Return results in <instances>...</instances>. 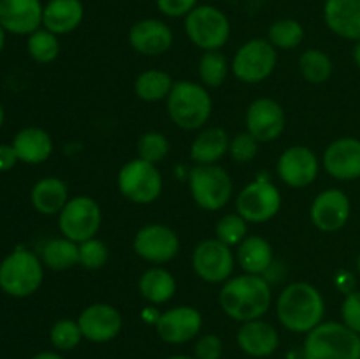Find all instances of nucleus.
Segmentation results:
<instances>
[{"mask_svg": "<svg viewBox=\"0 0 360 359\" xmlns=\"http://www.w3.org/2000/svg\"><path fill=\"white\" fill-rule=\"evenodd\" d=\"M41 260L44 266L55 271H65L79 264V243L69 238L49 239L41 250Z\"/></svg>", "mask_w": 360, "mask_h": 359, "instance_id": "c756f323", "label": "nucleus"}, {"mask_svg": "<svg viewBox=\"0 0 360 359\" xmlns=\"http://www.w3.org/2000/svg\"><path fill=\"white\" fill-rule=\"evenodd\" d=\"M155 326L158 336L167 344H186L199 334L202 327V315L193 306H174L160 313Z\"/></svg>", "mask_w": 360, "mask_h": 359, "instance_id": "a211bd4d", "label": "nucleus"}, {"mask_svg": "<svg viewBox=\"0 0 360 359\" xmlns=\"http://www.w3.org/2000/svg\"><path fill=\"white\" fill-rule=\"evenodd\" d=\"M132 246L141 259L153 264H164L178 256L179 238L167 225L150 224L136 232Z\"/></svg>", "mask_w": 360, "mask_h": 359, "instance_id": "ddd939ff", "label": "nucleus"}, {"mask_svg": "<svg viewBox=\"0 0 360 359\" xmlns=\"http://www.w3.org/2000/svg\"><path fill=\"white\" fill-rule=\"evenodd\" d=\"M213 109L206 88L193 81H176L167 97V113L183 130H197L207 123Z\"/></svg>", "mask_w": 360, "mask_h": 359, "instance_id": "20e7f679", "label": "nucleus"}, {"mask_svg": "<svg viewBox=\"0 0 360 359\" xmlns=\"http://www.w3.org/2000/svg\"><path fill=\"white\" fill-rule=\"evenodd\" d=\"M273 292L262 275H239L229 278L220 291V306L225 315L239 322L262 319L271 306Z\"/></svg>", "mask_w": 360, "mask_h": 359, "instance_id": "f257e3e1", "label": "nucleus"}, {"mask_svg": "<svg viewBox=\"0 0 360 359\" xmlns=\"http://www.w3.org/2000/svg\"><path fill=\"white\" fill-rule=\"evenodd\" d=\"M32 204L42 215H55L63 210L69 201V189L65 182L56 176H46L32 187Z\"/></svg>", "mask_w": 360, "mask_h": 359, "instance_id": "a878e982", "label": "nucleus"}, {"mask_svg": "<svg viewBox=\"0 0 360 359\" xmlns=\"http://www.w3.org/2000/svg\"><path fill=\"white\" fill-rule=\"evenodd\" d=\"M2 123H4V108L2 104H0V127H2Z\"/></svg>", "mask_w": 360, "mask_h": 359, "instance_id": "8fccbe9b", "label": "nucleus"}, {"mask_svg": "<svg viewBox=\"0 0 360 359\" xmlns=\"http://www.w3.org/2000/svg\"><path fill=\"white\" fill-rule=\"evenodd\" d=\"M229 153L236 162H250L259 153V141L250 132H241L232 137L229 144Z\"/></svg>", "mask_w": 360, "mask_h": 359, "instance_id": "ea45409f", "label": "nucleus"}, {"mask_svg": "<svg viewBox=\"0 0 360 359\" xmlns=\"http://www.w3.org/2000/svg\"><path fill=\"white\" fill-rule=\"evenodd\" d=\"M192 266L207 284H225L234 271V253L220 239H204L193 250Z\"/></svg>", "mask_w": 360, "mask_h": 359, "instance_id": "f8f14e48", "label": "nucleus"}, {"mask_svg": "<svg viewBox=\"0 0 360 359\" xmlns=\"http://www.w3.org/2000/svg\"><path fill=\"white\" fill-rule=\"evenodd\" d=\"M32 359H65V358L60 354H56V352L46 351V352H39V354H35Z\"/></svg>", "mask_w": 360, "mask_h": 359, "instance_id": "a18cd8bd", "label": "nucleus"}, {"mask_svg": "<svg viewBox=\"0 0 360 359\" xmlns=\"http://www.w3.org/2000/svg\"><path fill=\"white\" fill-rule=\"evenodd\" d=\"M4 44H6V30H4V27L0 25V53H2Z\"/></svg>", "mask_w": 360, "mask_h": 359, "instance_id": "de8ad7c7", "label": "nucleus"}, {"mask_svg": "<svg viewBox=\"0 0 360 359\" xmlns=\"http://www.w3.org/2000/svg\"><path fill=\"white\" fill-rule=\"evenodd\" d=\"M354 60L357 63V67L360 69V41L355 42V48H354Z\"/></svg>", "mask_w": 360, "mask_h": 359, "instance_id": "49530a36", "label": "nucleus"}, {"mask_svg": "<svg viewBox=\"0 0 360 359\" xmlns=\"http://www.w3.org/2000/svg\"><path fill=\"white\" fill-rule=\"evenodd\" d=\"M44 278L42 260L27 248H16L0 263V289L13 298H28Z\"/></svg>", "mask_w": 360, "mask_h": 359, "instance_id": "39448f33", "label": "nucleus"}, {"mask_svg": "<svg viewBox=\"0 0 360 359\" xmlns=\"http://www.w3.org/2000/svg\"><path fill=\"white\" fill-rule=\"evenodd\" d=\"M221 354H224V344L218 334H204L193 347V355L197 359H220Z\"/></svg>", "mask_w": 360, "mask_h": 359, "instance_id": "79ce46f5", "label": "nucleus"}, {"mask_svg": "<svg viewBox=\"0 0 360 359\" xmlns=\"http://www.w3.org/2000/svg\"><path fill=\"white\" fill-rule=\"evenodd\" d=\"M162 187H164V182H162V175L157 165L139 157L127 162L118 172V189L130 203H153L160 197Z\"/></svg>", "mask_w": 360, "mask_h": 359, "instance_id": "6e6552de", "label": "nucleus"}, {"mask_svg": "<svg viewBox=\"0 0 360 359\" xmlns=\"http://www.w3.org/2000/svg\"><path fill=\"white\" fill-rule=\"evenodd\" d=\"M276 313L285 329L308 334L322 324L326 303L319 289L311 284L295 282L281 291L276 301Z\"/></svg>", "mask_w": 360, "mask_h": 359, "instance_id": "f03ea898", "label": "nucleus"}, {"mask_svg": "<svg viewBox=\"0 0 360 359\" xmlns=\"http://www.w3.org/2000/svg\"><path fill=\"white\" fill-rule=\"evenodd\" d=\"M109 248L102 239L91 238L79 243V264L86 270H101L108 264Z\"/></svg>", "mask_w": 360, "mask_h": 359, "instance_id": "58836bf2", "label": "nucleus"}, {"mask_svg": "<svg viewBox=\"0 0 360 359\" xmlns=\"http://www.w3.org/2000/svg\"><path fill=\"white\" fill-rule=\"evenodd\" d=\"M285 130V111L273 99H257L246 111V132L259 143H271Z\"/></svg>", "mask_w": 360, "mask_h": 359, "instance_id": "dca6fc26", "label": "nucleus"}, {"mask_svg": "<svg viewBox=\"0 0 360 359\" xmlns=\"http://www.w3.org/2000/svg\"><path fill=\"white\" fill-rule=\"evenodd\" d=\"M238 263L245 273H266L273 264V246L262 236H246L238 246Z\"/></svg>", "mask_w": 360, "mask_h": 359, "instance_id": "cd10ccee", "label": "nucleus"}, {"mask_svg": "<svg viewBox=\"0 0 360 359\" xmlns=\"http://www.w3.org/2000/svg\"><path fill=\"white\" fill-rule=\"evenodd\" d=\"M267 41L276 49H294L304 41V28L299 21L290 18L278 20L269 27Z\"/></svg>", "mask_w": 360, "mask_h": 359, "instance_id": "473e14b6", "label": "nucleus"}, {"mask_svg": "<svg viewBox=\"0 0 360 359\" xmlns=\"http://www.w3.org/2000/svg\"><path fill=\"white\" fill-rule=\"evenodd\" d=\"M341 319L345 326L360 334V291H352L345 296L341 305Z\"/></svg>", "mask_w": 360, "mask_h": 359, "instance_id": "a19ab883", "label": "nucleus"}, {"mask_svg": "<svg viewBox=\"0 0 360 359\" xmlns=\"http://www.w3.org/2000/svg\"><path fill=\"white\" fill-rule=\"evenodd\" d=\"M278 176L281 182L294 189L311 185L320 171L319 158L308 146H290L278 158Z\"/></svg>", "mask_w": 360, "mask_h": 359, "instance_id": "4468645a", "label": "nucleus"}, {"mask_svg": "<svg viewBox=\"0 0 360 359\" xmlns=\"http://www.w3.org/2000/svg\"><path fill=\"white\" fill-rule=\"evenodd\" d=\"M323 20L340 37L360 41V0H326Z\"/></svg>", "mask_w": 360, "mask_h": 359, "instance_id": "5701e85b", "label": "nucleus"}, {"mask_svg": "<svg viewBox=\"0 0 360 359\" xmlns=\"http://www.w3.org/2000/svg\"><path fill=\"white\" fill-rule=\"evenodd\" d=\"M238 345L245 354L252 358H269L276 352L280 336L278 331L266 320H248L239 327Z\"/></svg>", "mask_w": 360, "mask_h": 359, "instance_id": "4be33fe9", "label": "nucleus"}, {"mask_svg": "<svg viewBox=\"0 0 360 359\" xmlns=\"http://www.w3.org/2000/svg\"><path fill=\"white\" fill-rule=\"evenodd\" d=\"M229 73V62L218 49L204 51L199 60V77L206 87L218 88L225 81Z\"/></svg>", "mask_w": 360, "mask_h": 359, "instance_id": "72a5a7b5", "label": "nucleus"}, {"mask_svg": "<svg viewBox=\"0 0 360 359\" xmlns=\"http://www.w3.org/2000/svg\"><path fill=\"white\" fill-rule=\"evenodd\" d=\"M185 32L197 48L213 51L220 49L229 41L231 23L218 7L197 6L185 16Z\"/></svg>", "mask_w": 360, "mask_h": 359, "instance_id": "0eeeda50", "label": "nucleus"}, {"mask_svg": "<svg viewBox=\"0 0 360 359\" xmlns=\"http://www.w3.org/2000/svg\"><path fill=\"white\" fill-rule=\"evenodd\" d=\"M41 0H0V25L16 35H30L42 23Z\"/></svg>", "mask_w": 360, "mask_h": 359, "instance_id": "aec40b11", "label": "nucleus"}, {"mask_svg": "<svg viewBox=\"0 0 360 359\" xmlns=\"http://www.w3.org/2000/svg\"><path fill=\"white\" fill-rule=\"evenodd\" d=\"M139 292L151 305H164L176 294V280L164 267H150L141 275Z\"/></svg>", "mask_w": 360, "mask_h": 359, "instance_id": "c85d7f7f", "label": "nucleus"}, {"mask_svg": "<svg viewBox=\"0 0 360 359\" xmlns=\"http://www.w3.org/2000/svg\"><path fill=\"white\" fill-rule=\"evenodd\" d=\"M302 359H304V358H302Z\"/></svg>", "mask_w": 360, "mask_h": 359, "instance_id": "603ef678", "label": "nucleus"}, {"mask_svg": "<svg viewBox=\"0 0 360 359\" xmlns=\"http://www.w3.org/2000/svg\"><path fill=\"white\" fill-rule=\"evenodd\" d=\"M102 211L97 201L90 196H77L67 201L58 213V227L65 238L83 243L97 236L101 229Z\"/></svg>", "mask_w": 360, "mask_h": 359, "instance_id": "1a4fd4ad", "label": "nucleus"}, {"mask_svg": "<svg viewBox=\"0 0 360 359\" xmlns=\"http://www.w3.org/2000/svg\"><path fill=\"white\" fill-rule=\"evenodd\" d=\"M350 211V199L343 190L327 189L315 197L309 215L316 229L322 232H336L347 225Z\"/></svg>", "mask_w": 360, "mask_h": 359, "instance_id": "f3484780", "label": "nucleus"}, {"mask_svg": "<svg viewBox=\"0 0 360 359\" xmlns=\"http://www.w3.org/2000/svg\"><path fill=\"white\" fill-rule=\"evenodd\" d=\"M27 49L32 58L39 63H49L58 56L60 42L56 34L49 30H35L34 34L28 35Z\"/></svg>", "mask_w": 360, "mask_h": 359, "instance_id": "f704fd0d", "label": "nucleus"}, {"mask_svg": "<svg viewBox=\"0 0 360 359\" xmlns=\"http://www.w3.org/2000/svg\"><path fill=\"white\" fill-rule=\"evenodd\" d=\"M172 77L164 70H144L136 77L134 83V92L137 97L144 102H158L169 97L172 90Z\"/></svg>", "mask_w": 360, "mask_h": 359, "instance_id": "7c9ffc66", "label": "nucleus"}, {"mask_svg": "<svg viewBox=\"0 0 360 359\" xmlns=\"http://www.w3.org/2000/svg\"><path fill=\"white\" fill-rule=\"evenodd\" d=\"M304 359H360V334L343 322H322L306 334Z\"/></svg>", "mask_w": 360, "mask_h": 359, "instance_id": "7ed1b4c3", "label": "nucleus"}, {"mask_svg": "<svg viewBox=\"0 0 360 359\" xmlns=\"http://www.w3.org/2000/svg\"><path fill=\"white\" fill-rule=\"evenodd\" d=\"M229 144L231 141L224 129L210 127L193 139L192 148H190V158L199 165L217 164L229 151Z\"/></svg>", "mask_w": 360, "mask_h": 359, "instance_id": "bb28decb", "label": "nucleus"}, {"mask_svg": "<svg viewBox=\"0 0 360 359\" xmlns=\"http://www.w3.org/2000/svg\"><path fill=\"white\" fill-rule=\"evenodd\" d=\"M49 340L51 345L58 351H72L83 340V333L77 324V320L72 319H60L58 322L53 324L49 331Z\"/></svg>", "mask_w": 360, "mask_h": 359, "instance_id": "e433bc0d", "label": "nucleus"}, {"mask_svg": "<svg viewBox=\"0 0 360 359\" xmlns=\"http://www.w3.org/2000/svg\"><path fill=\"white\" fill-rule=\"evenodd\" d=\"M20 160L13 144H0V171H9Z\"/></svg>", "mask_w": 360, "mask_h": 359, "instance_id": "c03bdc74", "label": "nucleus"}, {"mask_svg": "<svg viewBox=\"0 0 360 359\" xmlns=\"http://www.w3.org/2000/svg\"><path fill=\"white\" fill-rule=\"evenodd\" d=\"M323 168L336 180L360 178V139L341 137L323 151Z\"/></svg>", "mask_w": 360, "mask_h": 359, "instance_id": "6ab92c4d", "label": "nucleus"}, {"mask_svg": "<svg viewBox=\"0 0 360 359\" xmlns=\"http://www.w3.org/2000/svg\"><path fill=\"white\" fill-rule=\"evenodd\" d=\"M188 185L197 206L206 211L221 210L234 190L229 172L217 164H197L190 171Z\"/></svg>", "mask_w": 360, "mask_h": 359, "instance_id": "423d86ee", "label": "nucleus"}, {"mask_svg": "<svg viewBox=\"0 0 360 359\" xmlns=\"http://www.w3.org/2000/svg\"><path fill=\"white\" fill-rule=\"evenodd\" d=\"M299 70L308 83L322 84L333 74V60L322 49H306L299 56Z\"/></svg>", "mask_w": 360, "mask_h": 359, "instance_id": "2f4dec72", "label": "nucleus"}, {"mask_svg": "<svg viewBox=\"0 0 360 359\" xmlns=\"http://www.w3.org/2000/svg\"><path fill=\"white\" fill-rule=\"evenodd\" d=\"M238 213L252 224H262L278 215L281 208V194L274 183L257 180L250 183L238 196Z\"/></svg>", "mask_w": 360, "mask_h": 359, "instance_id": "9b49d317", "label": "nucleus"}, {"mask_svg": "<svg viewBox=\"0 0 360 359\" xmlns=\"http://www.w3.org/2000/svg\"><path fill=\"white\" fill-rule=\"evenodd\" d=\"M167 359H197L195 355H171V358Z\"/></svg>", "mask_w": 360, "mask_h": 359, "instance_id": "09e8293b", "label": "nucleus"}, {"mask_svg": "<svg viewBox=\"0 0 360 359\" xmlns=\"http://www.w3.org/2000/svg\"><path fill=\"white\" fill-rule=\"evenodd\" d=\"M13 148L25 164H41L53 153V139L44 129L27 127L14 136Z\"/></svg>", "mask_w": 360, "mask_h": 359, "instance_id": "393cba45", "label": "nucleus"}, {"mask_svg": "<svg viewBox=\"0 0 360 359\" xmlns=\"http://www.w3.org/2000/svg\"><path fill=\"white\" fill-rule=\"evenodd\" d=\"M214 232H217V239H220L227 246H239L243 239L248 236V222L239 213H229L218 220Z\"/></svg>", "mask_w": 360, "mask_h": 359, "instance_id": "c9c22d12", "label": "nucleus"}, {"mask_svg": "<svg viewBox=\"0 0 360 359\" xmlns=\"http://www.w3.org/2000/svg\"><path fill=\"white\" fill-rule=\"evenodd\" d=\"M84 18L81 0H49L42 11V25L56 35L76 30Z\"/></svg>", "mask_w": 360, "mask_h": 359, "instance_id": "b1692460", "label": "nucleus"}, {"mask_svg": "<svg viewBox=\"0 0 360 359\" xmlns=\"http://www.w3.org/2000/svg\"><path fill=\"white\" fill-rule=\"evenodd\" d=\"M357 271H359V275H360V256L357 257Z\"/></svg>", "mask_w": 360, "mask_h": 359, "instance_id": "3c124183", "label": "nucleus"}, {"mask_svg": "<svg viewBox=\"0 0 360 359\" xmlns=\"http://www.w3.org/2000/svg\"><path fill=\"white\" fill-rule=\"evenodd\" d=\"M157 7L165 16L181 18L195 9L197 0H157Z\"/></svg>", "mask_w": 360, "mask_h": 359, "instance_id": "37998d69", "label": "nucleus"}, {"mask_svg": "<svg viewBox=\"0 0 360 359\" xmlns=\"http://www.w3.org/2000/svg\"><path fill=\"white\" fill-rule=\"evenodd\" d=\"M169 148L171 146H169L167 137L162 132H155V130L144 132L137 141V155L150 164L164 160L169 153Z\"/></svg>", "mask_w": 360, "mask_h": 359, "instance_id": "4c0bfd02", "label": "nucleus"}, {"mask_svg": "<svg viewBox=\"0 0 360 359\" xmlns=\"http://www.w3.org/2000/svg\"><path fill=\"white\" fill-rule=\"evenodd\" d=\"M276 48L267 39L245 42L232 60V73L243 83H260L276 69Z\"/></svg>", "mask_w": 360, "mask_h": 359, "instance_id": "9d476101", "label": "nucleus"}, {"mask_svg": "<svg viewBox=\"0 0 360 359\" xmlns=\"http://www.w3.org/2000/svg\"><path fill=\"white\" fill-rule=\"evenodd\" d=\"M83 338L94 344H105L115 340L123 327V317L115 306L108 303H94L86 306L77 317Z\"/></svg>", "mask_w": 360, "mask_h": 359, "instance_id": "2eb2a0df", "label": "nucleus"}, {"mask_svg": "<svg viewBox=\"0 0 360 359\" xmlns=\"http://www.w3.org/2000/svg\"><path fill=\"white\" fill-rule=\"evenodd\" d=\"M172 30L160 20L146 18L130 27L129 42L134 51L146 56L164 55L172 46Z\"/></svg>", "mask_w": 360, "mask_h": 359, "instance_id": "412c9836", "label": "nucleus"}]
</instances>
